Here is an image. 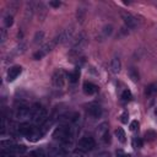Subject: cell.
Returning a JSON list of instances; mask_svg holds the SVG:
<instances>
[{"instance_id":"1","label":"cell","mask_w":157,"mask_h":157,"mask_svg":"<svg viewBox=\"0 0 157 157\" xmlns=\"http://www.w3.org/2000/svg\"><path fill=\"white\" fill-rule=\"evenodd\" d=\"M32 123L36 125H42L44 124V121H47V109L43 105L36 104L32 108Z\"/></svg>"},{"instance_id":"2","label":"cell","mask_w":157,"mask_h":157,"mask_svg":"<svg viewBox=\"0 0 157 157\" xmlns=\"http://www.w3.org/2000/svg\"><path fill=\"white\" fill-rule=\"evenodd\" d=\"M87 45V37L85 33H81L77 36V38L74 40L71 49H70V55H78L83 52V49Z\"/></svg>"},{"instance_id":"3","label":"cell","mask_w":157,"mask_h":157,"mask_svg":"<svg viewBox=\"0 0 157 157\" xmlns=\"http://www.w3.org/2000/svg\"><path fill=\"white\" fill-rule=\"evenodd\" d=\"M121 17H123V21H124L125 26L129 29H136L140 25L137 17L134 16L132 13H130V12H121Z\"/></svg>"},{"instance_id":"4","label":"cell","mask_w":157,"mask_h":157,"mask_svg":"<svg viewBox=\"0 0 157 157\" xmlns=\"http://www.w3.org/2000/svg\"><path fill=\"white\" fill-rule=\"evenodd\" d=\"M53 137L58 139L60 141H69V139H70V128H67L66 125L58 126L53 132Z\"/></svg>"},{"instance_id":"5","label":"cell","mask_w":157,"mask_h":157,"mask_svg":"<svg viewBox=\"0 0 157 157\" xmlns=\"http://www.w3.org/2000/svg\"><path fill=\"white\" fill-rule=\"evenodd\" d=\"M96 147V141L93 137L91 136H83L78 141V150L80 151H83V152H87V151H91Z\"/></svg>"},{"instance_id":"6","label":"cell","mask_w":157,"mask_h":157,"mask_svg":"<svg viewBox=\"0 0 157 157\" xmlns=\"http://www.w3.org/2000/svg\"><path fill=\"white\" fill-rule=\"evenodd\" d=\"M52 82L56 88H63L65 85V72L61 69H58L54 71L52 76Z\"/></svg>"},{"instance_id":"7","label":"cell","mask_w":157,"mask_h":157,"mask_svg":"<svg viewBox=\"0 0 157 157\" xmlns=\"http://www.w3.org/2000/svg\"><path fill=\"white\" fill-rule=\"evenodd\" d=\"M55 45H56V43L54 42V39H52L50 42L45 43V44H44V45H43V47H42V48L38 50V52H36V53L33 54V58H34L36 60L42 59V58H43L44 55H47V54H48V53H49V52H50V50H52V49H53Z\"/></svg>"},{"instance_id":"8","label":"cell","mask_w":157,"mask_h":157,"mask_svg":"<svg viewBox=\"0 0 157 157\" xmlns=\"http://www.w3.org/2000/svg\"><path fill=\"white\" fill-rule=\"evenodd\" d=\"M72 34H74V28H72V27L66 28V29H64L63 32H60V33L54 38V42L56 43V45H58V44H61V43H65V42H67L69 39L72 38Z\"/></svg>"},{"instance_id":"9","label":"cell","mask_w":157,"mask_h":157,"mask_svg":"<svg viewBox=\"0 0 157 157\" xmlns=\"http://www.w3.org/2000/svg\"><path fill=\"white\" fill-rule=\"evenodd\" d=\"M32 117V108H28L26 105H21L15 112V118L17 120H26Z\"/></svg>"},{"instance_id":"10","label":"cell","mask_w":157,"mask_h":157,"mask_svg":"<svg viewBox=\"0 0 157 157\" xmlns=\"http://www.w3.org/2000/svg\"><path fill=\"white\" fill-rule=\"evenodd\" d=\"M113 33V26L112 25H105L102 27V29L99 31V34L97 36V40L103 42L105 39H108Z\"/></svg>"},{"instance_id":"11","label":"cell","mask_w":157,"mask_h":157,"mask_svg":"<svg viewBox=\"0 0 157 157\" xmlns=\"http://www.w3.org/2000/svg\"><path fill=\"white\" fill-rule=\"evenodd\" d=\"M21 71H22V67L20 66V65H13V66H11L10 69H9V71H7V81H13L15 78H17V76L21 74Z\"/></svg>"},{"instance_id":"12","label":"cell","mask_w":157,"mask_h":157,"mask_svg":"<svg viewBox=\"0 0 157 157\" xmlns=\"http://www.w3.org/2000/svg\"><path fill=\"white\" fill-rule=\"evenodd\" d=\"M88 114H90L92 118L97 119V118H101V117H102L103 109H102V107H101L99 104H91V105L88 107Z\"/></svg>"},{"instance_id":"13","label":"cell","mask_w":157,"mask_h":157,"mask_svg":"<svg viewBox=\"0 0 157 157\" xmlns=\"http://www.w3.org/2000/svg\"><path fill=\"white\" fill-rule=\"evenodd\" d=\"M82 88H83V92H85L86 94H88V96L94 94V93L98 91V86H96L94 83H92V82H90V81H86V82L83 83Z\"/></svg>"},{"instance_id":"14","label":"cell","mask_w":157,"mask_h":157,"mask_svg":"<svg viewBox=\"0 0 157 157\" xmlns=\"http://www.w3.org/2000/svg\"><path fill=\"white\" fill-rule=\"evenodd\" d=\"M4 151H7V152L13 153V155H21V153L26 152V146H23V145H11Z\"/></svg>"},{"instance_id":"15","label":"cell","mask_w":157,"mask_h":157,"mask_svg":"<svg viewBox=\"0 0 157 157\" xmlns=\"http://www.w3.org/2000/svg\"><path fill=\"white\" fill-rule=\"evenodd\" d=\"M121 69V63H120V59L119 58H113L112 61H110V70L113 74H118Z\"/></svg>"},{"instance_id":"16","label":"cell","mask_w":157,"mask_h":157,"mask_svg":"<svg viewBox=\"0 0 157 157\" xmlns=\"http://www.w3.org/2000/svg\"><path fill=\"white\" fill-rule=\"evenodd\" d=\"M145 94L147 97H153L155 94H157V83H151L146 87L145 90Z\"/></svg>"},{"instance_id":"17","label":"cell","mask_w":157,"mask_h":157,"mask_svg":"<svg viewBox=\"0 0 157 157\" xmlns=\"http://www.w3.org/2000/svg\"><path fill=\"white\" fill-rule=\"evenodd\" d=\"M67 77H69V81L71 83H76L78 81V77H80V69H75L72 72H70L67 75Z\"/></svg>"},{"instance_id":"18","label":"cell","mask_w":157,"mask_h":157,"mask_svg":"<svg viewBox=\"0 0 157 157\" xmlns=\"http://www.w3.org/2000/svg\"><path fill=\"white\" fill-rule=\"evenodd\" d=\"M115 136L118 137V140H119L121 144H124V142L126 141V136H125V132H124V130H123L121 128H118V129L115 130Z\"/></svg>"},{"instance_id":"19","label":"cell","mask_w":157,"mask_h":157,"mask_svg":"<svg viewBox=\"0 0 157 157\" xmlns=\"http://www.w3.org/2000/svg\"><path fill=\"white\" fill-rule=\"evenodd\" d=\"M129 76H130V78H131L132 81H139V78H140V75H139V72H137V70H136L135 67H130V70H129Z\"/></svg>"},{"instance_id":"20","label":"cell","mask_w":157,"mask_h":157,"mask_svg":"<svg viewBox=\"0 0 157 157\" xmlns=\"http://www.w3.org/2000/svg\"><path fill=\"white\" fill-rule=\"evenodd\" d=\"M145 137H146L147 141H153V140H156L157 134H156L153 130H147L146 134H145Z\"/></svg>"},{"instance_id":"21","label":"cell","mask_w":157,"mask_h":157,"mask_svg":"<svg viewBox=\"0 0 157 157\" xmlns=\"http://www.w3.org/2000/svg\"><path fill=\"white\" fill-rule=\"evenodd\" d=\"M131 98H132L131 92H130L129 90H124V91H123V93H121V99H123L124 102H128V101H130Z\"/></svg>"},{"instance_id":"22","label":"cell","mask_w":157,"mask_h":157,"mask_svg":"<svg viewBox=\"0 0 157 157\" xmlns=\"http://www.w3.org/2000/svg\"><path fill=\"white\" fill-rule=\"evenodd\" d=\"M4 23H5L6 27H11L12 23H13V17H12V15H6L5 18H4Z\"/></svg>"},{"instance_id":"23","label":"cell","mask_w":157,"mask_h":157,"mask_svg":"<svg viewBox=\"0 0 157 157\" xmlns=\"http://www.w3.org/2000/svg\"><path fill=\"white\" fill-rule=\"evenodd\" d=\"M132 147H134L135 150L142 147V141H141L139 137H132Z\"/></svg>"},{"instance_id":"24","label":"cell","mask_w":157,"mask_h":157,"mask_svg":"<svg viewBox=\"0 0 157 157\" xmlns=\"http://www.w3.org/2000/svg\"><path fill=\"white\" fill-rule=\"evenodd\" d=\"M43 38H44V33H43L42 31H40V32H37L36 36H34V38H33V39H34L33 42H34V43H39V42L43 40Z\"/></svg>"},{"instance_id":"25","label":"cell","mask_w":157,"mask_h":157,"mask_svg":"<svg viewBox=\"0 0 157 157\" xmlns=\"http://www.w3.org/2000/svg\"><path fill=\"white\" fill-rule=\"evenodd\" d=\"M29 157H44V152L42 150H36L29 153Z\"/></svg>"},{"instance_id":"26","label":"cell","mask_w":157,"mask_h":157,"mask_svg":"<svg viewBox=\"0 0 157 157\" xmlns=\"http://www.w3.org/2000/svg\"><path fill=\"white\" fill-rule=\"evenodd\" d=\"M130 130L131 131H137L139 130V123H137V120H132L130 123Z\"/></svg>"},{"instance_id":"27","label":"cell","mask_w":157,"mask_h":157,"mask_svg":"<svg viewBox=\"0 0 157 157\" xmlns=\"http://www.w3.org/2000/svg\"><path fill=\"white\" fill-rule=\"evenodd\" d=\"M83 15H85V10L83 9H78L77 10V20H80V22L83 21Z\"/></svg>"},{"instance_id":"28","label":"cell","mask_w":157,"mask_h":157,"mask_svg":"<svg viewBox=\"0 0 157 157\" xmlns=\"http://www.w3.org/2000/svg\"><path fill=\"white\" fill-rule=\"evenodd\" d=\"M128 118H129L128 112H124V113L120 115V121H121V123H124V124H126V123H128Z\"/></svg>"},{"instance_id":"29","label":"cell","mask_w":157,"mask_h":157,"mask_svg":"<svg viewBox=\"0 0 157 157\" xmlns=\"http://www.w3.org/2000/svg\"><path fill=\"white\" fill-rule=\"evenodd\" d=\"M1 157H16L13 153H10V152H7V151H2L1 152Z\"/></svg>"},{"instance_id":"30","label":"cell","mask_w":157,"mask_h":157,"mask_svg":"<svg viewBox=\"0 0 157 157\" xmlns=\"http://www.w3.org/2000/svg\"><path fill=\"white\" fill-rule=\"evenodd\" d=\"M117 157H129V155L124 153L121 150H118V151H117Z\"/></svg>"},{"instance_id":"31","label":"cell","mask_w":157,"mask_h":157,"mask_svg":"<svg viewBox=\"0 0 157 157\" xmlns=\"http://www.w3.org/2000/svg\"><path fill=\"white\" fill-rule=\"evenodd\" d=\"M49 5L53 6V7H59V6L61 5V2H60V1H50Z\"/></svg>"},{"instance_id":"32","label":"cell","mask_w":157,"mask_h":157,"mask_svg":"<svg viewBox=\"0 0 157 157\" xmlns=\"http://www.w3.org/2000/svg\"><path fill=\"white\" fill-rule=\"evenodd\" d=\"M6 39V29H1V42H5Z\"/></svg>"},{"instance_id":"33","label":"cell","mask_w":157,"mask_h":157,"mask_svg":"<svg viewBox=\"0 0 157 157\" xmlns=\"http://www.w3.org/2000/svg\"><path fill=\"white\" fill-rule=\"evenodd\" d=\"M156 114H157V109H156Z\"/></svg>"}]
</instances>
